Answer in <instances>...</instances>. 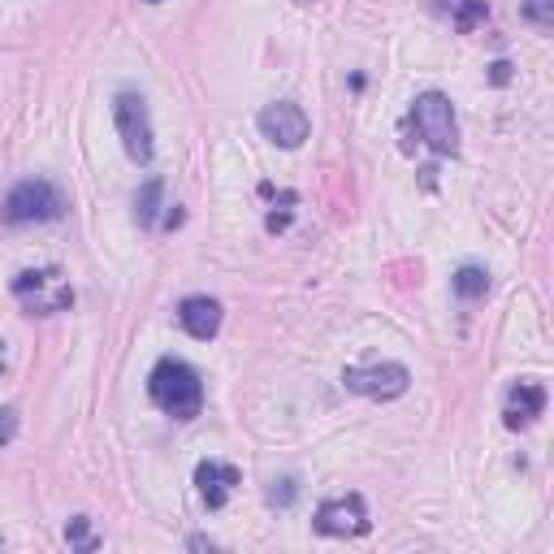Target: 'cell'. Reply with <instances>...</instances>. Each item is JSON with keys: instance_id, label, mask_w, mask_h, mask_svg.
Masks as SVG:
<instances>
[{"instance_id": "cell-1", "label": "cell", "mask_w": 554, "mask_h": 554, "mask_svg": "<svg viewBox=\"0 0 554 554\" xmlns=\"http://www.w3.org/2000/svg\"><path fill=\"white\" fill-rule=\"evenodd\" d=\"M148 394H152V403L174 420H191V416H200V407H204L200 373H195L187 360H174V355L156 360L152 377H148Z\"/></svg>"}, {"instance_id": "cell-2", "label": "cell", "mask_w": 554, "mask_h": 554, "mask_svg": "<svg viewBox=\"0 0 554 554\" xmlns=\"http://www.w3.org/2000/svg\"><path fill=\"white\" fill-rule=\"evenodd\" d=\"M65 213V195L52 187L44 178H26L18 182L9 195H5V208H0V217L9 221V226H31V221H61Z\"/></svg>"}, {"instance_id": "cell-3", "label": "cell", "mask_w": 554, "mask_h": 554, "mask_svg": "<svg viewBox=\"0 0 554 554\" xmlns=\"http://www.w3.org/2000/svg\"><path fill=\"white\" fill-rule=\"evenodd\" d=\"M412 122L420 130V139L429 143L438 156H455L459 148V126H455V109L442 91H420L412 104Z\"/></svg>"}, {"instance_id": "cell-4", "label": "cell", "mask_w": 554, "mask_h": 554, "mask_svg": "<svg viewBox=\"0 0 554 554\" xmlns=\"http://www.w3.org/2000/svg\"><path fill=\"white\" fill-rule=\"evenodd\" d=\"M113 122H117V135H122V148L135 165H148L156 143H152V117H148V104L135 91H122L113 100Z\"/></svg>"}, {"instance_id": "cell-5", "label": "cell", "mask_w": 554, "mask_h": 554, "mask_svg": "<svg viewBox=\"0 0 554 554\" xmlns=\"http://www.w3.org/2000/svg\"><path fill=\"white\" fill-rule=\"evenodd\" d=\"M407 381H412V373L403 364H368V368H347L342 373V386L351 394H364V399H399L407 390Z\"/></svg>"}, {"instance_id": "cell-6", "label": "cell", "mask_w": 554, "mask_h": 554, "mask_svg": "<svg viewBox=\"0 0 554 554\" xmlns=\"http://www.w3.org/2000/svg\"><path fill=\"white\" fill-rule=\"evenodd\" d=\"M316 533L325 537H355V533H368V507L360 494H347V498H329V503L316 507Z\"/></svg>"}, {"instance_id": "cell-7", "label": "cell", "mask_w": 554, "mask_h": 554, "mask_svg": "<svg viewBox=\"0 0 554 554\" xmlns=\"http://www.w3.org/2000/svg\"><path fill=\"white\" fill-rule=\"evenodd\" d=\"M308 130H312L308 113L290 100H277V104H265V109H260V135L273 139L277 148H299V143L308 139Z\"/></svg>"}, {"instance_id": "cell-8", "label": "cell", "mask_w": 554, "mask_h": 554, "mask_svg": "<svg viewBox=\"0 0 554 554\" xmlns=\"http://www.w3.org/2000/svg\"><path fill=\"white\" fill-rule=\"evenodd\" d=\"M178 321H182V329H187L191 338L208 342V338H213L217 329H221V303L208 299V295H191V299H182Z\"/></svg>"}, {"instance_id": "cell-9", "label": "cell", "mask_w": 554, "mask_h": 554, "mask_svg": "<svg viewBox=\"0 0 554 554\" xmlns=\"http://www.w3.org/2000/svg\"><path fill=\"white\" fill-rule=\"evenodd\" d=\"M546 412V390L537 386V381H520V386H511L507 394V429H524V425H533L537 416Z\"/></svg>"}, {"instance_id": "cell-10", "label": "cell", "mask_w": 554, "mask_h": 554, "mask_svg": "<svg viewBox=\"0 0 554 554\" xmlns=\"http://www.w3.org/2000/svg\"><path fill=\"white\" fill-rule=\"evenodd\" d=\"M195 485H200V494H204L208 511H217V507H226L230 485H239V468H230V464H213V459H204V464L195 468Z\"/></svg>"}, {"instance_id": "cell-11", "label": "cell", "mask_w": 554, "mask_h": 554, "mask_svg": "<svg viewBox=\"0 0 554 554\" xmlns=\"http://www.w3.org/2000/svg\"><path fill=\"white\" fill-rule=\"evenodd\" d=\"M442 9L451 13L455 26H459L464 35L477 31V26L485 22V13H490V9H485V0H442Z\"/></svg>"}, {"instance_id": "cell-12", "label": "cell", "mask_w": 554, "mask_h": 554, "mask_svg": "<svg viewBox=\"0 0 554 554\" xmlns=\"http://www.w3.org/2000/svg\"><path fill=\"white\" fill-rule=\"evenodd\" d=\"M451 286H455L459 299H481L485 290H490V273L477 269V265H464V269L451 277Z\"/></svg>"}, {"instance_id": "cell-13", "label": "cell", "mask_w": 554, "mask_h": 554, "mask_svg": "<svg viewBox=\"0 0 554 554\" xmlns=\"http://www.w3.org/2000/svg\"><path fill=\"white\" fill-rule=\"evenodd\" d=\"M161 178H148L143 182V191L135 195V217H139V226H156V208H161Z\"/></svg>"}, {"instance_id": "cell-14", "label": "cell", "mask_w": 554, "mask_h": 554, "mask_svg": "<svg viewBox=\"0 0 554 554\" xmlns=\"http://www.w3.org/2000/svg\"><path fill=\"white\" fill-rule=\"evenodd\" d=\"M520 13H524L529 22H537V26H550V22H554V0H524Z\"/></svg>"}, {"instance_id": "cell-15", "label": "cell", "mask_w": 554, "mask_h": 554, "mask_svg": "<svg viewBox=\"0 0 554 554\" xmlns=\"http://www.w3.org/2000/svg\"><path fill=\"white\" fill-rule=\"evenodd\" d=\"M65 542L70 546H83V550H96V542L87 537V516H74L70 529H65Z\"/></svg>"}, {"instance_id": "cell-16", "label": "cell", "mask_w": 554, "mask_h": 554, "mask_svg": "<svg viewBox=\"0 0 554 554\" xmlns=\"http://www.w3.org/2000/svg\"><path fill=\"white\" fill-rule=\"evenodd\" d=\"M269 503L273 507H290V503H295V481H273V490H269Z\"/></svg>"}, {"instance_id": "cell-17", "label": "cell", "mask_w": 554, "mask_h": 554, "mask_svg": "<svg viewBox=\"0 0 554 554\" xmlns=\"http://www.w3.org/2000/svg\"><path fill=\"white\" fill-rule=\"evenodd\" d=\"M13 433H18V412H13V407H0V446L13 442Z\"/></svg>"}, {"instance_id": "cell-18", "label": "cell", "mask_w": 554, "mask_h": 554, "mask_svg": "<svg viewBox=\"0 0 554 554\" xmlns=\"http://www.w3.org/2000/svg\"><path fill=\"white\" fill-rule=\"evenodd\" d=\"M490 83H498V87L511 83V61H494L490 65Z\"/></svg>"}, {"instance_id": "cell-19", "label": "cell", "mask_w": 554, "mask_h": 554, "mask_svg": "<svg viewBox=\"0 0 554 554\" xmlns=\"http://www.w3.org/2000/svg\"><path fill=\"white\" fill-rule=\"evenodd\" d=\"M265 226H269V230H286V226H290V213H282V217H277V213H269V221H265Z\"/></svg>"}, {"instance_id": "cell-20", "label": "cell", "mask_w": 554, "mask_h": 554, "mask_svg": "<svg viewBox=\"0 0 554 554\" xmlns=\"http://www.w3.org/2000/svg\"><path fill=\"white\" fill-rule=\"evenodd\" d=\"M0 368H5V347H0Z\"/></svg>"}, {"instance_id": "cell-21", "label": "cell", "mask_w": 554, "mask_h": 554, "mask_svg": "<svg viewBox=\"0 0 554 554\" xmlns=\"http://www.w3.org/2000/svg\"><path fill=\"white\" fill-rule=\"evenodd\" d=\"M148 5H161V0H148Z\"/></svg>"}]
</instances>
